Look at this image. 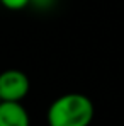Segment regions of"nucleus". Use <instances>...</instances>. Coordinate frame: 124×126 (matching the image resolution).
<instances>
[{"label": "nucleus", "instance_id": "obj_1", "mask_svg": "<svg viewBox=\"0 0 124 126\" xmlns=\"http://www.w3.org/2000/svg\"><path fill=\"white\" fill-rule=\"evenodd\" d=\"M95 114L94 102L80 92H68L56 97L46 112L48 126H90Z\"/></svg>", "mask_w": 124, "mask_h": 126}, {"label": "nucleus", "instance_id": "obj_2", "mask_svg": "<svg viewBox=\"0 0 124 126\" xmlns=\"http://www.w3.org/2000/svg\"><path fill=\"white\" fill-rule=\"evenodd\" d=\"M31 89L29 77L17 68H9L0 73V99L22 102Z\"/></svg>", "mask_w": 124, "mask_h": 126}, {"label": "nucleus", "instance_id": "obj_3", "mask_svg": "<svg viewBox=\"0 0 124 126\" xmlns=\"http://www.w3.org/2000/svg\"><path fill=\"white\" fill-rule=\"evenodd\" d=\"M0 126H31V118L22 102H0Z\"/></svg>", "mask_w": 124, "mask_h": 126}, {"label": "nucleus", "instance_id": "obj_4", "mask_svg": "<svg viewBox=\"0 0 124 126\" xmlns=\"http://www.w3.org/2000/svg\"><path fill=\"white\" fill-rule=\"evenodd\" d=\"M0 3L9 10H22L31 5V0H0Z\"/></svg>", "mask_w": 124, "mask_h": 126}, {"label": "nucleus", "instance_id": "obj_5", "mask_svg": "<svg viewBox=\"0 0 124 126\" xmlns=\"http://www.w3.org/2000/svg\"><path fill=\"white\" fill-rule=\"evenodd\" d=\"M0 102H2V99H0Z\"/></svg>", "mask_w": 124, "mask_h": 126}]
</instances>
